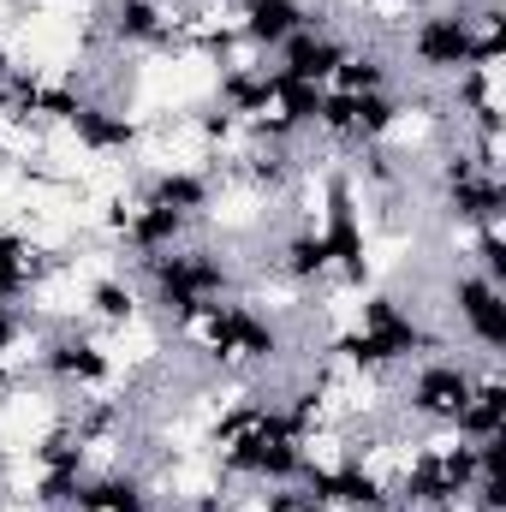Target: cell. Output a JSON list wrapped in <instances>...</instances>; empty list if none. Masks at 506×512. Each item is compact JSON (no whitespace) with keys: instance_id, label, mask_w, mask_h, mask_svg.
<instances>
[{"instance_id":"obj_6","label":"cell","mask_w":506,"mask_h":512,"mask_svg":"<svg viewBox=\"0 0 506 512\" xmlns=\"http://www.w3.org/2000/svg\"><path fill=\"white\" fill-rule=\"evenodd\" d=\"M441 191H447V215L459 221V227H501L506 215V185L501 173H489V167H477L471 161V149H459V155H447V167H441Z\"/></svg>"},{"instance_id":"obj_4","label":"cell","mask_w":506,"mask_h":512,"mask_svg":"<svg viewBox=\"0 0 506 512\" xmlns=\"http://www.w3.org/2000/svg\"><path fill=\"white\" fill-rule=\"evenodd\" d=\"M185 334H197L215 364H233V358L268 364V358H280V328H274L256 304H227V298H215V304H203V310L191 316Z\"/></svg>"},{"instance_id":"obj_30","label":"cell","mask_w":506,"mask_h":512,"mask_svg":"<svg viewBox=\"0 0 506 512\" xmlns=\"http://www.w3.org/2000/svg\"><path fill=\"white\" fill-rule=\"evenodd\" d=\"M149 512H191V507H149Z\"/></svg>"},{"instance_id":"obj_26","label":"cell","mask_w":506,"mask_h":512,"mask_svg":"<svg viewBox=\"0 0 506 512\" xmlns=\"http://www.w3.org/2000/svg\"><path fill=\"white\" fill-rule=\"evenodd\" d=\"M197 131H203V137H215V143H221V137H233V131H239V120H233V114H227V108H215V114H203V120H197Z\"/></svg>"},{"instance_id":"obj_8","label":"cell","mask_w":506,"mask_h":512,"mask_svg":"<svg viewBox=\"0 0 506 512\" xmlns=\"http://www.w3.org/2000/svg\"><path fill=\"white\" fill-rule=\"evenodd\" d=\"M471 382H477V370L459 364V358H417V376L405 387V405H411L423 423L453 429V417H459L465 399H471Z\"/></svg>"},{"instance_id":"obj_3","label":"cell","mask_w":506,"mask_h":512,"mask_svg":"<svg viewBox=\"0 0 506 512\" xmlns=\"http://www.w3.org/2000/svg\"><path fill=\"white\" fill-rule=\"evenodd\" d=\"M221 465L233 477H251V483L274 489V483H298L304 465H310V453H304V435L286 423V411L262 405L233 441H221Z\"/></svg>"},{"instance_id":"obj_15","label":"cell","mask_w":506,"mask_h":512,"mask_svg":"<svg viewBox=\"0 0 506 512\" xmlns=\"http://www.w3.org/2000/svg\"><path fill=\"white\" fill-rule=\"evenodd\" d=\"M453 435H459V441H489V435H506V382H501V370H495V364H489V370H477L465 411L453 417Z\"/></svg>"},{"instance_id":"obj_28","label":"cell","mask_w":506,"mask_h":512,"mask_svg":"<svg viewBox=\"0 0 506 512\" xmlns=\"http://www.w3.org/2000/svg\"><path fill=\"white\" fill-rule=\"evenodd\" d=\"M6 393H12V364L0 358V399H6Z\"/></svg>"},{"instance_id":"obj_20","label":"cell","mask_w":506,"mask_h":512,"mask_svg":"<svg viewBox=\"0 0 506 512\" xmlns=\"http://www.w3.org/2000/svg\"><path fill=\"white\" fill-rule=\"evenodd\" d=\"M36 280V251L24 233H0V310H12Z\"/></svg>"},{"instance_id":"obj_17","label":"cell","mask_w":506,"mask_h":512,"mask_svg":"<svg viewBox=\"0 0 506 512\" xmlns=\"http://www.w3.org/2000/svg\"><path fill=\"white\" fill-rule=\"evenodd\" d=\"M173 30L167 6L161 0H108V36L120 48H143V42H161Z\"/></svg>"},{"instance_id":"obj_14","label":"cell","mask_w":506,"mask_h":512,"mask_svg":"<svg viewBox=\"0 0 506 512\" xmlns=\"http://www.w3.org/2000/svg\"><path fill=\"white\" fill-rule=\"evenodd\" d=\"M66 131L90 149V155H126V149H137V120L131 114H120V108H108V102H78V114L66 120Z\"/></svg>"},{"instance_id":"obj_1","label":"cell","mask_w":506,"mask_h":512,"mask_svg":"<svg viewBox=\"0 0 506 512\" xmlns=\"http://www.w3.org/2000/svg\"><path fill=\"white\" fill-rule=\"evenodd\" d=\"M334 352L358 370H393V364H411V358H435L441 334H429L393 292H370L364 310H358V328H346L334 340Z\"/></svg>"},{"instance_id":"obj_18","label":"cell","mask_w":506,"mask_h":512,"mask_svg":"<svg viewBox=\"0 0 506 512\" xmlns=\"http://www.w3.org/2000/svg\"><path fill=\"white\" fill-rule=\"evenodd\" d=\"M143 197H155V203H167V209H179V215H203L209 203H215V179L209 173H197V167H161L155 179H149V191Z\"/></svg>"},{"instance_id":"obj_9","label":"cell","mask_w":506,"mask_h":512,"mask_svg":"<svg viewBox=\"0 0 506 512\" xmlns=\"http://www.w3.org/2000/svg\"><path fill=\"white\" fill-rule=\"evenodd\" d=\"M322 245L328 262L346 274V280H370V239H364V221H358V197L346 179H328V209H322Z\"/></svg>"},{"instance_id":"obj_16","label":"cell","mask_w":506,"mask_h":512,"mask_svg":"<svg viewBox=\"0 0 506 512\" xmlns=\"http://www.w3.org/2000/svg\"><path fill=\"white\" fill-rule=\"evenodd\" d=\"M149 483L131 477V471H102V477H84L78 495H72V512H149Z\"/></svg>"},{"instance_id":"obj_29","label":"cell","mask_w":506,"mask_h":512,"mask_svg":"<svg viewBox=\"0 0 506 512\" xmlns=\"http://www.w3.org/2000/svg\"><path fill=\"white\" fill-rule=\"evenodd\" d=\"M191 6H227V0H191Z\"/></svg>"},{"instance_id":"obj_25","label":"cell","mask_w":506,"mask_h":512,"mask_svg":"<svg viewBox=\"0 0 506 512\" xmlns=\"http://www.w3.org/2000/svg\"><path fill=\"white\" fill-rule=\"evenodd\" d=\"M471 256H477V268H471V274H483V280L506 286V239H501V227H477Z\"/></svg>"},{"instance_id":"obj_12","label":"cell","mask_w":506,"mask_h":512,"mask_svg":"<svg viewBox=\"0 0 506 512\" xmlns=\"http://www.w3.org/2000/svg\"><path fill=\"white\" fill-rule=\"evenodd\" d=\"M304 24H316V12L304 6V0H239V36L262 48V54H274L286 36H298Z\"/></svg>"},{"instance_id":"obj_23","label":"cell","mask_w":506,"mask_h":512,"mask_svg":"<svg viewBox=\"0 0 506 512\" xmlns=\"http://www.w3.org/2000/svg\"><path fill=\"white\" fill-rule=\"evenodd\" d=\"M137 286L131 280H120V274H102L96 286H90V316L96 322H108V328H126V322H137Z\"/></svg>"},{"instance_id":"obj_2","label":"cell","mask_w":506,"mask_h":512,"mask_svg":"<svg viewBox=\"0 0 506 512\" xmlns=\"http://www.w3.org/2000/svg\"><path fill=\"white\" fill-rule=\"evenodd\" d=\"M149 268V304L173 322V328H191V316L215 298H227L233 274L215 251H161V256H143Z\"/></svg>"},{"instance_id":"obj_11","label":"cell","mask_w":506,"mask_h":512,"mask_svg":"<svg viewBox=\"0 0 506 512\" xmlns=\"http://www.w3.org/2000/svg\"><path fill=\"white\" fill-rule=\"evenodd\" d=\"M42 376H54V382H66V387H102L108 376H114V358L90 340V334H54L48 346H42Z\"/></svg>"},{"instance_id":"obj_22","label":"cell","mask_w":506,"mask_h":512,"mask_svg":"<svg viewBox=\"0 0 506 512\" xmlns=\"http://www.w3.org/2000/svg\"><path fill=\"white\" fill-rule=\"evenodd\" d=\"M387 84H393V66H387V54H376V48H352V54L340 60V72H334V84H328V90L370 96V90H387Z\"/></svg>"},{"instance_id":"obj_21","label":"cell","mask_w":506,"mask_h":512,"mask_svg":"<svg viewBox=\"0 0 506 512\" xmlns=\"http://www.w3.org/2000/svg\"><path fill=\"white\" fill-rule=\"evenodd\" d=\"M334 262H328V245H322V233L316 227H298L286 245H280V274L286 280H298V286H310V280H322Z\"/></svg>"},{"instance_id":"obj_24","label":"cell","mask_w":506,"mask_h":512,"mask_svg":"<svg viewBox=\"0 0 506 512\" xmlns=\"http://www.w3.org/2000/svg\"><path fill=\"white\" fill-rule=\"evenodd\" d=\"M453 108H459L465 120L501 114V102H495V72H489V66H465V72L453 78Z\"/></svg>"},{"instance_id":"obj_5","label":"cell","mask_w":506,"mask_h":512,"mask_svg":"<svg viewBox=\"0 0 506 512\" xmlns=\"http://www.w3.org/2000/svg\"><path fill=\"white\" fill-rule=\"evenodd\" d=\"M405 48H411V60H417L423 72H435V78H459V72L471 66V54H477V24H471L465 6L423 12V18L411 24Z\"/></svg>"},{"instance_id":"obj_27","label":"cell","mask_w":506,"mask_h":512,"mask_svg":"<svg viewBox=\"0 0 506 512\" xmlns=\"http://www.w3.org/2000/svg\"><path fill=\"white\" fill-rule=\"evenodd\" d=\"M12 72H18V60H12V48H6V36H0V84H6Z\"/></svg>"},{"instance_id":"obj_10","label":"cell","mask_w":506,"mask_h":512,"mask_svg":"<svg viewBox=\"0 0 506 512\" xmlns=\"http://www.w3.org/2000/svg\"><path fill=\"white\" fill-rule=\"evenodd\" d=\"M274 54H280V66H274V72H286V78H304V84H322V90H328V84H334V72H340V60L352 54V42H340V36H334V30H322V18H316V24H304L298 36H286Z\"/></svg>"},{"instance_id":"obj_7","label":"cell","mask_w":506,"mask_h":512,"mask_svg":"<svg viewBox=\"0 0 506 512\" xmlns=\"http://www.w3.org/2000/svg\"><path fill=\"white\" fill-rule=\"evenodd\" d=\"M447 310L459 316L465 340H471L489 364H501V352H506V286L483 280V274H459V280L447 286Z\"/></svg>"},{"instance_id":"obj_19","label":"cell","mask_w":506,"mask_h":512,"mask_svg":"<svg viewBox=\"0 0 506 512\" xmlns=\"http://www.w3.org/2000/svg\"><path fill=\"white\" fill-rule=\"evenodd\" d=\"M221 108L233 120H262L274 108V84H268V66H227L221 72Z\"/></svg>"},{"instance_id":"obj_13","label":"cell","mask_w":506,"mask_h":512,"mask_svg":"<svg viewBox=\"0 0 506 512\" xmlns=\"http://www.w3.org/2000/svg\"><path fill=\"white\" fill-rule=\"evenodd\" d=\"M185 233H191V215H179V209H167V203H155V197L131 203L126 227H120V239H126L137 256L179 251V245H185Z\"/></svg>"}]
</instances>
